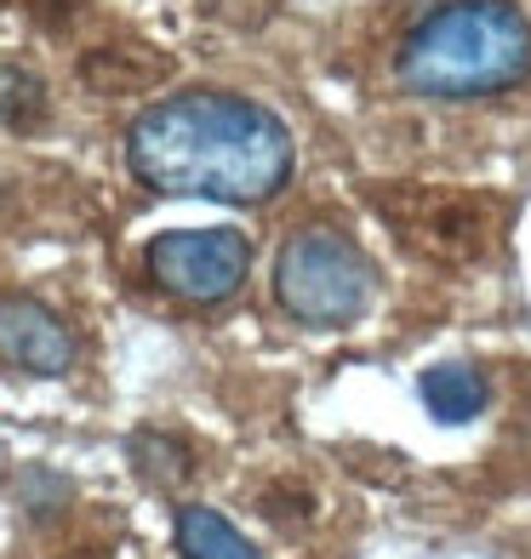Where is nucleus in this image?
Listing matches in <instances>:
<instances>
[{
  "label": "nucleus",
  "mask_w": 531,
  "mask_h": 559,
  "mask_svg": "<svg viewBox=\"0 0 531 559\" xmlns=\"http://www.w3.org/2000/svg\"><path fill=\"white\" fill-rule=\"evenodd\" d=\"M423 405L451 428L474 423L480 405H486V383H480V371H469V366H428L423 371Z\"/></svg>",
  "instance_id": "8"
},
{
  "label": "nucleus",
  "mask_w": 531,
  "mask_h": 559,
  "mask_svg": "<svg viewBox=\"0 0 531 559\" xmlns=\"http://www.w3.org/2000/svg\"><path fill=\"white\" fill-rule=\"evenodd\" d=\"M177 554L184 559H258L251 543L217 508H177Z\"/></svg>",
  "instance_id": "7"
},
{
  "label": "nucleus",
  "mask_w": 531,
  "mask_h": 559,
  "mask_svg": "<svg viewBox=\"0 0 531 559\" xmlns=\"http://www.w3.org/2000/svg\"><path fill=\"white\" fill-rule=\"evenodd\" d=\"M132 463L149 486H184L189 479V445L172 435H138L132 440Z\"/></svg>",
  "instance_id": "10"
},
{
  "label": "nucleus",
  "mask_w": 531,
  "mask_h": 559,
  "mask_svg": "<svg viewBox=\"0 0 531 559\" xmlns=\"http://www.w3.org/2000/svg\"><path fill=\"white\" fill-rule=\"evenodd\" d=\"M531 74V23L515 0H451L400 52V86L440 104L509 92Z\"/></svg>",
  "instance_id": "2"
},
{
  "label": "nucleus",
  "mask_w": 531,
  "mask_h": 559,
  "mask_svg": "<svg viewBox=\"0 0 531 559\" xmlns=\"http://www.w3.org/2000/svg\"><path fill=\"white\" fill-rule=\"evenodd\" d=\"M251 246L240 228H172L149 246V274L184 302H223L240 292Z\"/></svg>",
  "instance_id": "4"
},
{
  "label": "nucleus",
  "mask_w": 531,
  "mask_h": 559,
  "mask_svg": "<svg viewBox=\"0 0 531 559\" xmlns=\"http://www.w3.org/2000/svg\"><path fill=\"white\" fill-rule=\"evenodd\" d=\"M0 360L30 377H63L74 366V337L46 302L7 292L0 297Z\"/></svg>",
  "instance_id": "5"
},
{
  "label": "nucleus",
  "mask_w": 531,
  "mask_h": 559,
  "mask_svg": "<svg viewBox=\"0 0 531 559\" xmlns=\"http://www.w3.org/2000/svg\"><path fill=\"white\" fill-rule=\"evenodd\" d=\"M46 120V86L40 74L17 69V63H0V126H17V132H30V126Z\"/></svg>",
  "instance_id": "9"
},
{
  "label": "nucleus",
  "mask_w": 531,
  "mask_h": 559,
  "mask_svg": "<svg viewBox=\"0 0 531 559\" xmlns=\"http://www.w3.org/2000/svg\"><path fill=\"white\" fill-rule=\"evenodd\" d=\"M126 160L155 194L258 206L292 177V132L246 97L184 92L132 120Z\"/></svg>",
  "instance_id": "1"
},
{
  "label": "nucleus",
  "mask_w": 531,
  "mask_h": 559,
  "mask_svg": "<svg viewBox=\"0 0 531 559\" xmlns=\"http://www.w3.org/2000/svg\"><path fill=\"white\" fill-rule=\"evenodd\" d=\"M377 269L366 263V251L332 235V228H303L281 246L274 258V297L297 325H349L371 309Z\"/></svg>",
  "instance_id": "3"
},
{
  "label": "nucleus",
  "mask_w": 531,
  "mask_h": 559,
  "mask_svg": "<svg viewBox=\"0 0 531 559\" xmlns=\"http://www.w3.org/2000/svg\"><path fill=\"white\" fill-rule=\"evenodd\" d=\"M406 217V228H417V240L435 251V258H463V251L480 246V235H486V217H480L474 200L463 194H417V212L406 206L400 212Z\"/></svg>",
  "instance_id": "6"
}]
</instances>
